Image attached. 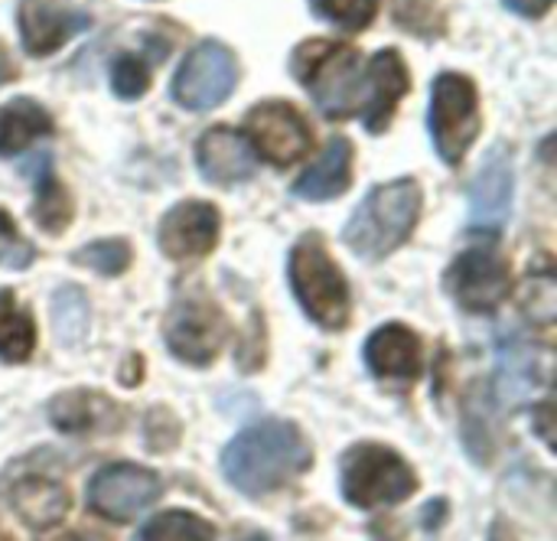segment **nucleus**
Wrapping results in <instances>:
<instances>
[{
	"label": "nucleus",
	"instance_id": "nucleus-10",
	"mask_svg": "<svg viewBox=\"0 0 557 541\" xmlns=\"http://www.w3.org/2000/svg\"><path fill=\"white\" fill-rule=\"evenodd\" d=\"M160 477L134 467V464H111L101 467L88 483V509L111 522H131L147 513L160 500Z\"/></svg>",
	"mask_w": 557,
	"mask_h": 541
},
{
	"label": "nucleus",
	"instance_id": "nucleus-20",
	"mask_svg": "<svg viewBox=\"0 0 557 541\" xmlns=\"http://www.w3.org/2000/svg\"><path fill=\"white\" fill-rule=\"evenodd\" d=\"M13 509L16 516L26 522V526H36V529H49L55 526L65 509H69V496L59 483L52 480H23L16 490H13Z\"/></svg>",
	"mask_w": 557,
	"mask_h": 541
},
{
	"label": "nucleus",
	"instance_id": "nucleus-7",
	"mask_svg": "<svg viewBox=\"0 0 557 541\" xmlns=\"http://www.w3.org/2000/svg\"><path fill=\"white\" fill-rule=\"evenodd\" d=\"M238 85V59L219 39H202L173 75V101L186 111H209L222 104Z\"/></svg>",
	"mask_w": 557,
	"mask_h": 541
},
{
	"label": "nucleus",
	"instance_id": "nucleus-19",
	"mask_svg": "<svg viewBox=\"0 0 557 541\" xmlns=\"http://www.w3.org/2000/svg\"><path fill=\"white\" fill-rule=\"evenodd\" d=\"M46 134H52V118L33 98H13L10 104H0V157H13Z\"/></svg>",
	"mask_w": 557,
	"mask_h": 541
},
{
	"label": "nucleus",
	"instance_id": "nucleus-24",
	"mask_svg": "<svg viewBox=\"0 0 557 541\" xmlns=\"http://www.w3.org/2000/svg\"><path fill=\"white\" fill-rule=\"evenodd\" d=\"M212 526L193 513H163V516H153L140 536L134 541H212Z\"/></svg>",
	"mask_w": 557,
	"mask_h": 541
},
{
	"label": "nucleus",
	"instance_id": "nucleus-6",
	"mask_svg": "<svg viewBox=\"0 0 557 541\" xmlns=\"http://www.w3.org/2000/svg\"><path fill=\"white\" fill-rule=\"evenodd\" d=\"M480 91L463 72H441L431 88L428 127L444 163L457 167L480 137Z\"/></svg>",
	"mask_w": 557,
	"mask_h": 541
},
{
	"label": "nucleus",
	"instance_id": "nucleus-33",
	"mask_svg": "<svg viewBox=\"0 0 557 541\" xmlns=\"http://www.w3.org/2000/svg\"><path fill=\"white\" fill-rule=\"evenodd\" d=\"M0 541H3V539H0Z\"/></svg>",
	"mask_w": 557,
	"mask_h": 541
},
{
	"label": "nucleus",
	"instance_id": "nucleus-3",
	"mask_svg": "<svg viewBox=\"0 0 557 541\" xmlns=\"http://www.w3.org/2000/svg\"><path fill=\"white\" fill-rule=\"evenodd\" d=\"M290 69L326 118H349L362 111L366 72L362 56L352 46L333 39H307L297 46Z\"/></svg>",
	"mask_w": 557,
	"mask_h": 541
},
{
	"label": "nucleus",
	"instance_id": "nucleus-8",
	"mask_svg": "<svg viewBox=\"0 0 557 541\" xmlns=\"http://www.w3.org/2000/svg\"><path fill=\"white\" fill-rule=\"evenodd\" d=\"M163 333H166V346L176 359H183L189 366H209L228 336V323H225L222 310L202 291H189L170 304Z\"/></svg>",
	"mask_w": 557,
	"mask_h": 541
},
{
	"label": "nucleus",
	"instance_id": "nucleus-14",
	"mask_svg": "<svg viewBox=\"0 0 557 541\" xmlns=\"http://www.w3.org/2000/svg\"><path fill=\"white\" fill-rule=\"evenodd\" d=\"M408 88H411V78H408V62L401 59V52L398 49L375 52L366 65V98L359 111L366 121V131L382 134L392 124L395 108Z\"/></svg>",
	"mask_w": 557,
	"mask_h": 541
},
{
	"label": "nucleus",
	"instance_id": "nucleus-5",
	"mask_svg": "<svg viewBox=\"0 0 557 541\" xmlns=\"http://www.w3.org/2000/svg\"><path fill=\"white\" fill-rule=\"evenodd\" d=\"M418 490L408 460L382 444H359L343 457V496L359 509L405 503Z\"/></svg>",
	"mask_w": 557,
	"mask_h": 541
},
{
	"label": "nucleus",
	"instance_id": "nucleus-26",
	"mask_svg": "<svg viewBox=\"0 0 557 541\" xmlns=\"http://www.w3.org/2000/svg\"><path fill=\"white\" fill-rule=\"evenodd\" d=\"M310 10L333 26L359 33L375 20L379 0H310Z\"/></svg>",
	"mask_w": 557,
	"mask_h": 541
},
{
	"label": "nucleus",
	"instance_id": "nucleus-23",
	"mask_svg": "<svg viewBox=\"0 0 557 541\" xmlns=\"http://www.w3.org/2000/svg\"><path fill=\"white\" fill-rule=\"evenodd\" d=\"M33 219L46 229V232H62L72 219V199L65 193V186L55 180L49 157H42V170H39V183H36V206H33Z\"/></svg>",
	"mask_w": 557,
	"mask_h": 541
},
{
	"label": "nucleus",
	"instance_id": "nucleus-25",
	"mask_svg": "<svg viewBox=\"0 0 557 541\" xmlns=\"http://www.w3.org/2000/svg\"><path fill=\"white\" fill-rule=\"evenodd\" d=\"M52 323L59 340L78 343L88 330V300L82 297L78 287H62L52 297Z\"/></svg>",
	"mask_w": 557,
	"mask_h": 541
},
{
	"label": "nucleus",
	"instance_id": "nucleus-11",
	"mask_svg": "<svg viewBox=\"0 0 557 541\" xmlns=\"http://www.w3.org/2000/svg\"><path fill=\"white\" fill-rule=\"evenodd\" d=\"M447 291L467 313H493L509 294V265L493 248H470L454 258Z\"/></svg>",
	"mask_w": 557,
	"mask_h": 541
},
{
	"label": "nucleus",
	"instance_id": "nucleus-16",
	"mask_svg": "<svg viewBox=\"0 0 557 541\" xmlns=\"http://www.w3.org/2000/svg\"><path fill=\"white\" fill-rule=\"evenodd\" d=\"M255 160L258 157L251 153L245 134L232 127H209L196 144V163L209 183H245L255 176Z\"/></svg>",
	"mask_w": 557,
	"mask_h": 541
},
{
	"label": "nucleus",
	"instance_id": "nucleus-12",
	"mask_svg": "<svg viewBox=\"0 0 557 541\" xmlns=\"http://www.w3.org/2000/svg\"><path fill=\"white\" fill-rule=\"evenodd\" d=\"M222 216L206 199H183L176 202L160 222V248L173 261L202 258L219 245Z\"/></svg>",
	"mask_w": 557,
	"mask_h": 541
},
{
	"label": "nucleus",
	"instance_id": "nucleus-17",
	"mask_svg": "<svg viewBox=\"0 0 557 541\" xmlns=\"http://www.w3.org/2000/svg\"><path fill=\"white\" fill-rule=\"evenodd\" d=\"M366 362H369V372L379 376V379L411 382L424 369L421 340H418V333L411 327L385 323V327H379L369 336V343H366Z\"/></svg>",
	"mask_w": 557,
	"mask_h": 541
},
{
	"label": "nucleus",
	"instance_id": "nucleus-32",
	"mask_svg": "<svg viewBox=\"0 0 557 541\" xmlns=\"http://www.w3.org/2000/svg\"><path fill=\"white\" fill-rule=\"evenodd\" d=\"M52 541H104V539H98V536H91V532H69V536H62V539H52Z\"/></svg>",
	"mask_w": 557,
	"mask_h": 541
},
{
	"label": "nucleus",
	"instance_id": "nucleus-22",
	"mask_svg": "<svg viewBox=\"0 0 557 541\" xmlns=\"http://www.w3.org/2000/svg\"><path fill=\"white\" fill-rule=\"evenodd\" d=\"M36 349V323L10 291H0V359L26 362Z\"/></svg>",
	"mask_w": 557,
	"mask_h": 541
},
{
	"label": "nucleus",
	"instance_id": "nucleus-1",
	"mask_svg": "<svg viewBox=\"0 0 557 541\" xmlns=\"http://www.w3.org/2000/svg\"><path fill=\"white\" fill-rule=\"evenodd\" d=\"M310 460L313 454L304 431L290 421L271 418L251 425L225 447L222 474L238 493L261 500L287 487L294 477H300L310 467Z\"/></svg>",
	"mask_w": 557,
	"mask_h": 541
},
{
	"label": "nucleus",
	"instance_id": "nucleus-15",
	"mask_svg": "<svg viewBox=\"0 0 557 541\" xmlns=\"http://www.w3.org/2000/svg\"><path fill=\"white\" fill-rule=\"evenodd\" d=\"M16 23H20V36L26 52L33 56H49L55 52L62 42H69L75 33L88 29V13L65 7L59 0H23L16 10Z\"/></svg>",
	"mask_w": 557,
	"mask_h": 541
},
{
	"label": "nucleus",
	"instance_id": "nucleus-9",
	"mask_svg": "<svg viewBox=\"0 0 557 541\" xmlns=\"http://www.w3.org/2000/svg\"><path fill=\"white\" fill-rule=\"evenodd\" d=\"M245 140L255 157H261L274 167H290L294 160H300L310 150L313 134L307 127V118L290 101L271 98L248 111Z\"/></svg>",
	"mask_w": 557,
	"mask_h": 541
},
{
	"label": "nucleus",
	"instance_id": "nucleus-4",
	"mask_svg": "<svg viewBox=\"0 0 557 541\" xmlns=\"http://www.w3.org/2000/svg\"><path fill=\"white\" fill-rule=\"evenodd\" d=\"M290 287L313 323L326 330L349 323V284L317 232H307L290 251Z\"/></svg>",
	"mask_w": 557,
	"mask_h": 541
},
{
	"label": "nucleus",
	"instance_id": "nucleus-30",
	"mask_svg": "<svg viewBox=\"0 0 557 541\" xmlns=\"http://www.w3.org/2000/svg\"><path fill=\"white\" fill-rule=\"evenodd\" d=\"M512 13H519V16H529V20H539V16H545L548 10H552V3L555 0H503Z\"/></svg>",
	"mask_w": 557,
	"mask_h": 541
},
{
	"label": "nucleus",
	"instance_id": "nucleus-28",
	"mask_svg": "<svg viewBox=\"0 0 557 541\" xmlns=\"http://www.w3.org/2000/svg\"><path fill=\"white\" fill-rule=\"evenodd\" d=\"M36 258V248L16 232L13 219L0 209V268L3 271H23Z\"/></svg>",
	"mask_w": 557,
	"mask_h": 541
},
{
	"label": "nucleus",
	"instance_id": "nucleus-18",
	"mask_svg": "<svg viewBox=\"0 0 557 541\" xmlns=\"http://www.w3.org/2000/svg\"><path fill=\"white\" fill-rule=\"evenodd\" d=\"M349 183H352V144L346 137H333L326 150L320 153V160L300 173L290 193L307 202H323V199L343 196Z\"/></svg>",
	"mask_w": 557,
	"mask_h": 541
},
{
	"label": "nucleus",
	"instance_id": "nucleus-2",
	"mask_svg": "<svg viewBox=\"0 0 557 541\" xmlns=\"http://www.w3.org/2000/svg\"><path fill=\"white\" fill-rule=\"evenodd\" d=\"M421 206L424 193L418 180L405 176L395 183H382L359 202V209L346 222L343 238L359 258L379 261L408 242L421 219Z\"/></svg>",
	"mask_w": 557,
	"mask_h": 541
},
{
	"label": "nucleus",
	"instance_id": "nucleus-31",
	"mask_svg": "<svg viewBox=\"0 0 557 541\" xmlns=\"http://www.w3.org/2000/svg\"><path fill=\"white\" fill-rule=\"evenodd\" d=\"M16 78V65H13V59L7 56V49L0 46V85H7V82H13Z\"/></svg>",
	"mask_w": 557,
	"mask_h": 541
},
{
	"label": "nucleus",
	"instance_id": "nucleus-13",
	"mask_svg": "<svg viewBox=\"0 0 557 541\" xmlns=\"http://www.w3.org/2000/svg\"><path fill=\"white\" fill-rule=\"evenodd\" d=\"M512 186H516V173H512L509 147L496 144L483 157V163L470 183V222L483 232H499L509 219Z\"/></svg>",
	"mask_w": 557,
	"mask_h": 541
},
{
	"label": "nucleus",
	"instance_id": "nucleus-29",
	"mask_svg": "<svg viewBox=\"0 0 557 541\" xmlns=\"http://www.w3.org/2000/svg\"><path fill=\"white\" fill-rule=\"evenodd\" d=\"M111 88L131 101V98H140L147 88H150V75H147V65L137 59V56H121L111 69Z\"/></svg>",
	"mask_w": 557,
	"mask_h": 541
},
{
	"label": "nucleus",
	"instance_id": "nucleus-21",
	"mask_svg": "<svg viewBox=\"0 0 557 541\" xmlns=\"http://www.w3.org/2000/svg\"><path fill=\"white\" fill-rule=\"evenodd\" d=\"M542 382L539 359L532 346L509 343L499 349V395L503 402H522L529 398Z\"/></svg>",
	"mask_w": 557,
	"mask_h": 541
},
{
	"label": "nucleus",
	"instance_id": "nucleus-27",
	"mask_svg": "<svg viewBox=\"0 0 557 541\" xmlns=\"http://www.w3.org/2000/svg\"><path fill=\"white\" fill-rule=\"evenodd\" d=\"M75 265H85V268H91V271L111 278V274L127 271V265H131V248H127V242H121V238L91 242V245H85V248L75 251Z\"/></svg>",
	"mask_w": 557,
	"mask_h": 541
}]
</instances>
